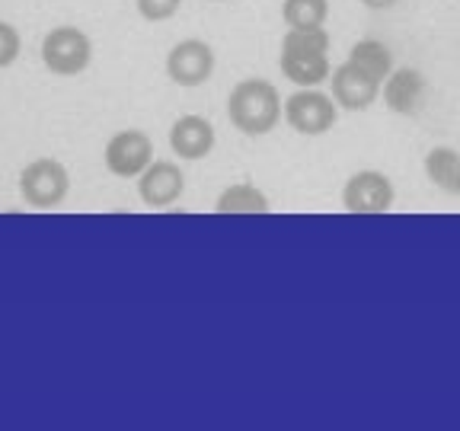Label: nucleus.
<instances>
[{
    "label": "nucleus",
    "instance_id": "4",
    "mask_svg": "<svg viewBox=\"0 0 460 431\" xmlns=\"http://www.w3.org/2000/svg\"><path fill=\"white\" fill-rule=\"evenodd\" d=\"M71 192V172L61 160L39 157L20 172V195L29 208H58Z\"/></svg>",
    "mask_w": 460,
    "mask_h": 431
},
{
    "label": "nucleus",
    "instance_id": "16",
    "mask_svg": "<svg viewBox=\"0 0 460 431\" xmlns=\"http://www.w3.org/2000/svg\"><path fill=\"white\" fill-rule=\"evenodd\" d=\"M281 20L288 29H320L330 20V0H281Z\"/></svg>",
    "mask_w": 460,
    "mask_h": 431
},
{
    "label": "nucleus",
    "instance_id": "18",
    "mask_svg": "<svg viewBox=\"0 0 460 431\" xmlns=\"http://www.w3.org/2000/svg\"><path fill=\"white\" fill-rule=\"evenodd\" d=\"M22 51V39L10 22H0V71L10 65H16V57Z\"/></svg>",
    "mask_w": 460,
    "mask_h": 431
},
{
    "label": "nucleus",
    "instance_id": "9",
    "mask_svg": "<svg viewBox=\"0 0 460 431\" xmlns=\"http://www.w3.org/2000/svg\"><path fill=\"white\" fill-rule=\"evenodd\" d=\"M381 80H374L349 57L339 67H332L330 74V93L345 112H367L374 102L381 100Z\"/></svg>",
    "mask_w": 460,
    "mask_h": 431
},
{
    "label": "nucleus",
    "instance_id": "17",
    "mask_svg": "<svg viewBox=\"0 0 460 431\" xmlns=\"http://www.w3.org/2000/svg\"><path fill=\"white\" fill-rule=\"evenodd\" d=\"M182 10V0H137V13L147 22H166Z\"/></svg>",
    "mask_w": 460,
    "mask_h": 431
},
{
    "label": "nucleus",
    "instance_id": "15",
    "mask_svg": "<svg viewBox=\"0 0 460 431\" xmlns=\"http://www.w3.org/2000/svg\"><path fill=\"white\" fill-rule=\"evenodd\" d=\"M349 61H355L361 71H367L374 80H381V84L394 74V67H396L394 51H390L384 42H377V39H361V42H355L352 51H349Z\"/></svg>",
    "mask_w": 460,
    "mask_h": 431
},
{
    "label": "nucleus",
    "instance_id": "7",
    "mask_svg": "<svg viewBox=\"0 0 460 431\" xmlns=\"http://www.w3.org/2000/svg\"><path fill=\"white\" fill-rule=\"evenodd\" d=\"M102 163L119 180H137L147 166L154 163V141L147 131L125 128L115 131L102 147Z\"/></svg>",
    "mask_w": 460,
    "mask_h": 431
},
{
    "label": "nucleus",
    "instance_id": "20",
    "mask_svg": "<svg viewBox=\"0 0 460 431\" xmlns=\"http://www.w3.org/2000/svg\"><path fill=\"white\" fill-rule=\"evenodd\" d=\"M208 4H224V0H208Z\"/></svg>",
    "mask_w": 460,
    "mask_h": 431
},
{
    "label": "nucleus",
    "instance_id": "5",
    "mask_svg": "<svg viewBox=\"0 0 460 431\" xmlns=\"http://www.w3.org/2000/svg\"><path fill=\"white\" fill-rule=\"evenodd\" d=\"M93 61V42L77 26H55L42 39V65L58 77H77Z\"/></svg>",
    "mask_w": 460,
    "mask_h": 431
},
{
    "label": "nucleus",
    "instance_id": "2",
    "mask_svg": "<svg viewBox=\"0 0 460 431\" xmlns=\"http://www.w3.org/2000/svg\"><path fill=\"white\" fill-rule=\"evenodd\" d=\"M330 48L332 39L326 26L320 29H288L281 39L279 67L295 86H320L330 84Z\"/></svg>",
    "mask_w": 460,
    "mask_h": 431
},
{
    "label": "nucleus",
    "instance_id": "13",
    "mask_svg": "<svg viewBox=\"0 0 460 431\" xmlns=\"http://www.w3.org/2000/svg\"><path fill=\"white\" fill-rule=\"evenodd\" d=\"M425 180L435 189H441L451 198H460V151L457 147H447V144H438L431 147L422 160Z\"/></svg>",
    "mask_w": 460,
    "mask_h": 431
},
{
    "label": "nucleus",
    "instance_id": "6",
    "mask_svg": "<svg viewBox=\"0 0 460 431\" xmlns=\"http://www.w3.org/2000/svg\"><path fill=\"white\" fill-rule=\"evenodd\" d=\"M394 201H396L394 180L381 170H358L342 186V208L349 215H358V217L387 215V211H394Z\"/></svg>",
    "mask_w": 460,
    "mask_h": 431
},
{
    "label": "nucleus",
    "instance_id": "8",
    "mask_svg": "<svg viewBox=\"0 0 460 431\" xmlns=\"http://www.w3.org/2000/svg\"><path fill=\"white\" fill-rule=\"evenodd\" d=\"M215 67H217L215 48L208 42H201V39H182L166 55V77L176 86H186V90L208 84L215 77Z\"/></svg>",
    "mask_w": 460,
    "mask_h": 431
},
{
    "label": "nucleus",
    "instance_id": "3",
    "mask_svg": "<svg viewBox=\"0 0 460 431\" xmlns=\"http://www.w3.org/2000/svg\"><path fill=\"white\" fill-rule=\"evenodd\" d=\"M285 122L295 135L320 137L336 128L339 102L332 100V93H323L320 86H297L285 100Z\"/></svg>",
    "mask_w": 460,
    "mask_h": 431
},
{
    "label": "nucleus",
    "instance_id": "19",
    "mask_svg": "<svg viewBox=\"0 0 460 431\" xmlns=\"http://www.w3.org/2000/svg\"><path fill=\"white\" fill-rule=\"evenodd\" d=\"M361 7H367V10H394L400 0H358Z\"/></svg>",
    "mask_w": 460,
    "mask_h": 431
},
{
    "label": "nucleus",
    "instance_id": "10",
    "mask_svg": "<svg viewBox=\"0 0 460 431\" xmlns=\"http://www.w3.org/2000/svg\"><path fill=\"white\" fill-rule=\"evenodd\" d=\"M186 192V172L172 160H154L147 170L137 176V195L147 208H170Z\"/></svg>",
    "mask_w": 460,
    "mask_h": 431
},
{
    "label": "nucleus",
    "instance_id": "14",
    "mask_svg": "<svg viewBox=\"0 0 460 431\" xmlns=\"http://www.w3.org/2000/svg\"><path fill=\"white\" fill-rule=\"evenodd\" d=\"M215 211L217 215H269L272 205H269V195L252 182H234L217 195Z\"/></svg>",
    "mask_w": 460,
    "mask_h": 431
},
{
    "label": "nucleus",
    "instance_id": "12",
    "mask_svg": "<svg viewBox=\"0 0 460 431\" xmlns=\"http://www.w3.org/2000/svg\"><path fill=\"white\" fill-rule=\"evenodd\" d=\"M425 90H429V84H425L422 71H416V67H394V74L381 86V100L394 115H416L425 100Z\"/></svg>",
    "mask_w": 460,
    "mask_h": 431
},
{
    "label": "nucleus",
    "instance_id": "11",
    "mask_svg": "<svg viewBox=\"0 0 460 431\" xmlns=\"http://www.w3.org/2000/svg\"><path fill=\"white\" fill-rule=\"evenodd\" d=\"M215 144L217 131L205 115L189 112L170 125V151L180 160H205L215 151Z\"/></svg>",
    "mask_w": 460,
    "mask_h": 431
},
{
    "label": "nucleus",
    "instance_id": "1",
    "mask_svg": "<svg viewBox=\"0 0 460 431\" xmlns=\"http://www.w3.org/2000/svg\"><path fill=\"white\" fill-rule=\"evenodd\" d=\"M227 119L246 137H262L275 131V125L285 119V100L279 86L266 77L237 80L227 96Z\"/></svg>",
    "mask_w": 460,
    "mask_h": 431
}]
</instances>
